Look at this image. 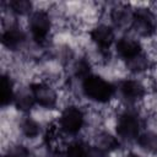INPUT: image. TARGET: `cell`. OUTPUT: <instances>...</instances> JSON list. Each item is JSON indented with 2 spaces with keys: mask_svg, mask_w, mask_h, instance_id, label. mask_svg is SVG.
<instances>
[{
  "mask_svg": "<svg viewBox=\"0 0 157 157\" xmlns=\"http://www.w3.org/2000/svg\"><path fill=\"white\" fill-rule=\"evenodd\" d=\"M117 134L123 140H137L141 134V120L139 115L131 110L123 112L117 120Z\"/></svg>",
  "mask_w": 157,
  "mask_h": 157,
  "instance_id": "cell-3",
  "label": "cell"
},
{
  "mask_svg": "<svg viewBox=\"0 0 157 157\" xmlns=\"http://www.w3.org/2000/svg\"><path fill=\"white\" fill-rule=\"evenodd\" d=\"M29 92L36 102V104L52 109L56 105L58 102V94L55 90L47 82L39 81V82H33L29 86Z\"/></svg>",
  "mask_w": 157,
  "mask_h": 157,
  "instance_id": "cell-6",
  "label": "cell"
},
{
  "mask_svg": "<svg viewBox=\"0 0 157 157\" xmlns=\"http://www.w3.org/2000/svg\"><path fill=\"white\" fill-rule=\"evenodd\" d=\"M90 37H91L92 42L102 52H107L112 47V44L114 43V39H115L113 28L107 25H98L94 28H92L90 32Z\"/></svg>",
  "mask_w": 157,
  "mask_h": 157,
  "instance_id": "cell-7",
  "label": "cell"
},
{
  "mask_svg": "<svg viewBox=\"0 0 157 157\" xmlns=\"http://www.w3.org/2000/svg\"><path fill=\"white\" fill-rule=\"evenodd\" d=\"M7 4L11 11L17 15H27L32 10V2L28 0H10Z\"/></svg>",
  "mask_w": 157,
  "mask_h": 157,
  "instance_id": "cell-19",
  "label": "cell"
},
{
  "mask_svg": "<svg viewBox=\"0 0 157 157\" xmlns=\"http://www.w3.org/2000/svg\"><path fill=\"white\" fill-rule=\"evenodd\" d=\"M28 25H29V31L34 42L38 44H44L47 42L48 34L52 28V21H50L49 13L43 10L32 12L29 16Z\"/></svg>",
  "mask_w": 157,
  "mask_h": 157,
  "instance_id": "cell-5",
  "label": "cell"
},
{
  "mask_svg": "<svg viewBox=\"0 0 157 157\" xmlns=\"http://www.w3.org/2000/svg\"><path fill=\"white\" fill-rule=\"evenodd\" d=\"M139 145L150 153H157V134L152 131L141 132L137 137Z\"/></svg>",
  "mask_w": 157,
  "mask_h": 157,
  "instance_id": "cell-16",
  "label": "cell"
},
{
  "mask_svg": "<svg viewBox=\"0 0 157 157\" xmlns=\"http://www.w3.org/2000/svg\"><path fill=\"white\" fill-rule=\"evenodd\" d=\"M13 104L17 109H20L21 112H29L36 102L31 94V92H20V93H16L15 94V99H13Z\"/></svg>",
  "mask_w": 157,
  "mask_h": 157,
  "instance_id": "cell-17",
  "label": "cell"
},
{
  "mask_svg": "<svg viewBox=\"0 0 157 157\" xmlns=\"http://www.w3.org/2000/svg\"><path fill=\"white\" fill-rule=\"evenodd\" d=\"M118 90L123 96V98H125L128 102H131V103L142 99V97L146 93L144 85L140 81L134 78H126L120 81Z\"/></svg>",
  "mask_w": 157,
  "mask_h": 157,
  "instance_id": "cell-8",
  "label": "cell"
},
{
  "mask_svg": "<svg viewBox=\"0 0 157 157\" xmlns=\"http://www.w3.org/2000/svg\"><path fill=\"white\" fill-rule=\"evenodd\" d=\"M119 140L109 134H102L98 139H97V142H96V146L94 150L97 152V155H107V153H110L112 151L117 150L119 147Z\"/></svg>",
  "mask_w": 157,
  "mask_h": 157,
  "instance_id": "cell-13",
  "label": "cell"
},
{
  "mask_svg": "<svg viewBox=\"0 0 157 157\" xmlns=\"http://www.w3.org/2000/svg\"><path fill=\"white\" fill-rule=\"evenodd\" d=\"M20 129L22 135H25L28 139L37 137L40 132V125L37 120H34L32 117H26L20 123Z\"/></svg>",
  "mask_w": 157,
  "mask_h": 157,
  "instance_id": "cell-15",
  "label": "cell"
},
{
  "mask_svg": "<svg viewBox=\"0 0 157 157\" xmlns=\"http://www.w3.org/2000/svg\"><path fill=\"white\" fill-rule=\"evenodd\" d=\"M115 48H117L118 55L125 61H128L142 53V47H141L140 42L131 37H121L117 42Z\"/></svg>",
  "mask_w": 157,
  "mask_h": 157,
  "instance_id": "cell-9",
  "label": "cell"
},
{
  "mask_svg": "<svg viewBox=\"0 0 157 157\" xmlns=\"http://www.w3.org/2000/svg\"><path fill=\"white\" fill-rule=\"evenodd\" d=\"M65 157H97V152L94 147L82 142L74 141L67 147H65Z\"/></svg>",
  "mask_w": 157,
  "mask_h": 157,
  "instance_id": "cell-11",
  "label": "cell"
},
{
  "mask_svg": "<svg viewBox=\"0 0 157 157\" xmlns=\"http://www.w3.org/2000/svg\"><path fill=\"white\" fill-rule=\"evenodd\" d=\"M126 157H141V156H139V155H136V153H130V155H128Z\"/></svg>",
  "mask_w": 157,
  "mask_h": 157,
  "instance_id": "cell-21",
  "label": "cell"
},
{
  "mask_svg": "<svg viewBox=\"0 0 157 157\" xmlns=\"http://www.w3.org/2000/svg\"><path fill=\"white\" fill-rule=\"evenodd\" d=\"M15 88H13V81L12 78L4 74L1 76V81H0V102L2 107H6L11 103H13L15 99Z\"/></svg>",
  "mask_w": 157,
  "mask_h": 157,
  "instance_id": "cell-12",
  "label": "cell"
},
{
  "mask_svg": "<svg viewBox=\"0 0 157 157\" xmlns=\"http://www.w3.org/2000/svg\"><path fill=\"white\" fill-rule=\"evenodd\" d=\"M72 75L81 81L85 80L87 76L91 75V65L85 59H77L72 65Z\"/></svg>",
  "mask_w": 157,
  "mask_h": 157,
  "instance_id": "cell-18",
  "label": "cell"
},
{
  "mask_svg": "<svg viewBox=\"0 0 157 157\" xmlns=\"http://www.w3.org/2000/svg\"><path fill=\"white\" fill-rule=\"evenodd\" d=\"M82 92L88 99L93 102L107 103L113 98L115 93V86L101 76L91 74L85 80H82Z\"/></svg>",
  "mask_w": 157,
  "mask_h": 157,
  "instance_id": "cell-1",
  "label": "cell"
},
{
  "mask_svg": "<svg viewBox=\"0 0 157 157\" xmlns=\"http://www.w3.org/2000/svg\"><path fill=\"white\" fill-rule=\"evenodd\" d=\"M125 63H126V67L134 74H141V72L148 70V67L151 66V61L148 60V58L146 56V54L144 52Z\"/></svg>",
  "mask_w": 157,
  "mask_h": 157,
  "instance_id": "cell-14",
  "label": "cell"
},
{
  "mask_svg": "<svg viewBox=\"0 0 157 157\" xmlns=\"http://www.w3.org/2000/svg\"><path fill=\"white\" fill-rule=\"evenodd\" d=\"M85 124V114L81 108L76 105L66 107L59 117L58 125L60 130L69 135H76Z\"/></svg>",
  "mask_w": 157,
  "mask_h": 157,
  "instance_id": "cell-4",
  "label": "cell"
},
{
  "mask_svg": "<svg viewBox=\"0 0 157 157\" xmlns=\"http://www.w3.org/2000/svg\"><path fill=\"white\" fill-rule=\"evenodd\" d=\"M131 26L139 36L147 38L153 36L157 31V18L151 10L139 7L131 13Z\"/></svg>",
  "mask_w": 157,
  "mask_h": 157,
  "instance_id": "cell-2",
  "label": "cell"
},
{
  "mask_svg": "<svg viewBox=\"0 0 157 157\" xmlns=\"http://www.w3.org/2000/svg\"><path fill=\"white\" fill-rule=\"evenodd\" d=\"M2 45L10 50H16L26 42V34L18 26H10L1 34Z\"/></svg>",
  "mask_w": 157,
  "mask_h": 157,
  "instance_id": "cell-10",
  "label": "cell"
},
{
  "mask_svg": "<svg viewBox=\"0 0 157 157\" xmlns=\"http://www.w3.org/2000/svg\"><path fill=\"white\" fill-rule=\"evenodd\" d=\"M4 157H29V152L25 146H15L9 150Z\"/></svg>",
  "mask_w": 157,
  "mask_h": 157,
  "instance_id": "cell-20",
  "label": "cell"
}]
</instances>
